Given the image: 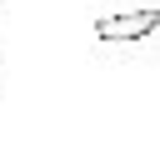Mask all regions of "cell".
<instances>
[{"instance_id":"cell-1","label":"cell","mask_w":160,"mask_h":160,"mask_svg":"<svg viewBox=\"0 0 160 160\" xmlns=\"http://www.w3.org/2000/svg\"><path fill=\"white\" fill-rule=\"evenodd\" d=\"M85 30L95 50H145L160 40V0H90Z\"/></svg>"},{"instance_id":"cell-2","label":"cell","mask_w":160,"mask_h":160,"mask_svg":"<svg viewBox=\"0 0 160 160\" xmlns=\"http://www.w3.org/2000/svg\"><path fill=\"white\" fill-rule=\"evenodd\" d=\"M0 95H5V20H0Z\"/></svg>"}]
</instances>
